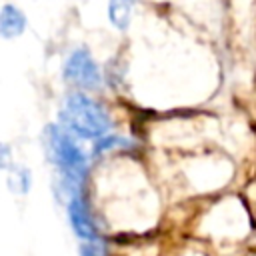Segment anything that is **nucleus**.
Returning <instances> with one entry per match:
<instances>
[{
	"mask_svg": "<svg viewBox=\"0 0 256 256\" xmlns=\"http://www.w3.org/2000/svg\"><path fill=\"white\" fill-rule=\"evenodd\" d=\"M60 122L66 130L80 138H100L110 128V120L102 106L84 94H72L66 100Z\"/></svg>",
	"mask_w": 256,
	"mask_h": 256,
	"instance_id": "2",
	"label": "nucleus"
},
{
	"mask_svg": "<svg viewBox=\"0 0 256 256\" xmlns=\"http://www.w3.org/2000/svg\"><path fill=\"white\" fill-rule=\"evenodd\" d=\"M80 256H104V248L96 242H88L80 246Z\"/></svg>",
	"mask_w": 256,
	"mask_h": 256,
	"instance_id": "7",
	"label": "nucleus"
},
{
	"mask_svg": "<svg viewBox=\"0 0 256 256\" xmlns=\"http://www.w3.org/2000/svg\"><path fill=\"white\" fill-rule=\"evenodd\" d=\"M64 76L70 82H74V84H78L82 88H98L100 82H102L98 66L94 64V60L90 58V54L86 50H76L66 60Z\"/></svg>",
	"mask_w": 256,
	"mask_h": 256,
	"instance_id": "3",
	"label": "nucleus"
},
{
	"mask_svg": "<svg viewBox=\"0 0 256 256\" xmlns=\"http://www.w3.org/2000/svg\"><path fill=\"white\" fill-rule=\"evenodd\" d=\"M46 148L50 160L60 168L62 184L66 192L72 196L80 194V184L86 174V156L74 144V140L60 128L48 126L46 130Z\"/></svg>",
	"mask_w": 256,
	"mask_h": 256,
	"instance_id": "1",
	"label": "nucleus"
},
{
	"mask_svg": "<svg viewBox=\"0 0 256 256\" xmlns=\"http://www.w3.org/2000/svg\"><path fill=\"white\" fill-rule=\"evenodd\" d=\"M24 24H26V18H24V14L18 8H14L10 4H6L2 8V14H0V32H2L4 38H12V36L22 34Z\"/></svg>",
	"mask_w": 256,
	"mask_h": 256,
	"instance_id": "5",
	"label": "nucleus"
},
{
	"mask_svg": "<svg viewBox=\"0 0 256 256\" xmlns=\"http://www.w3.org/2000/svg\"><path fill=\"white\" fill-rule=\"evenodd\" d=\"M132 8H134V0H110V4H108L110 22L118 30H126L128 24H130Z\"/></svg>",
	"mask_w": 256,
	"mask_h": 256,
	"instance_id": "6",
	"label": "nucleus"
},
{
	"mask_svg": "<svg viewBox=\"0 0 256 256\" xmlns=\"http://www.w3.org/2000/svg\"><path fill=\"white\" fill-rule=\"evenodd\" d=\"M68 216H70V222H72V228L74 232L84 238V240H90V242H96L98 240V230H96V224L88 212V206L86 202L82 200L80 194L72 196L68 200Z\"/></svg>",
	"mask_w": 256,
	"mask_h": 256,
	"instance_id": "4",
	"label": "nucleus"
}]
</instances>
